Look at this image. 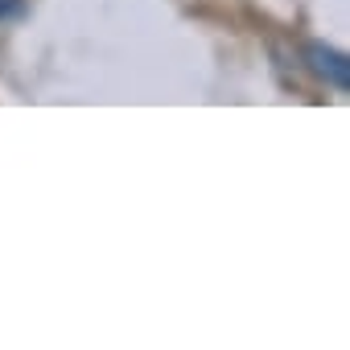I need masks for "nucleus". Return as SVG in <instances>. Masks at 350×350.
<instances>
[{
	"instance_id": "2",
	"label": "nucleus",
	"mask_w": 350,
	"mask_h": 350,
	"mask_svg": "<svg viewBox=\"0 0 350 350\" xmlns=\"http://www.w3.org/2000/svg\"><path fill=\"white\" fill-rule=\"evenodd\" d=\"M25 17V0H0V25Z\"/></svg>"
},
{
	"instance_id": "1",
	"label": "nucleus",
	"mask_w": 350,
	"mask_h": 350,
	"mask_svg": "<svg viewBox=\"0 0 350 350\" xmlns=\"http://www.w3.org/2000/svg\"><path fill=\"white\" fill-rule=\"evenodd\" d=\"M305 66H309L325 87H334V91H346V87H350V58H346L342 50L325 46V42H309V46H305Z\"/></svg>"
}]
</instances>
